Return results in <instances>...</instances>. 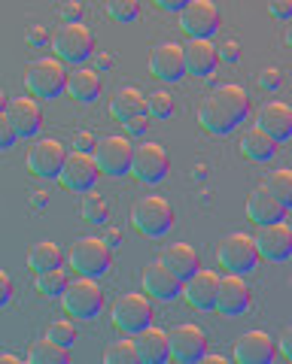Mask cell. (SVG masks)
<instances>
[{
	"instance_id": "2",
	"label": "cell",
	"mask_w": 292,
	"mask_h": 364,
	"mask_svg": "<svg viewBox=\"0 0 292 364\" xmlns=\"http://www.w3.org/2000/svg\"><path fill=\"white\" fill-rule=\"evenodd\" d=\"M64 316L80 318V322H92L104 310V289L98 286L95 277H76L67 282V289L61 294Z\"/></svg>"
},
{
	"instance_id": "9",
	"label": "cell",
	"mask_w": 292,
	"mask_h": 364,
	"mask_svg": "<svg viewBox=\"0 0 292 364\" xmlns=\"http://www.w3.org/2000/svg\"><path fill=\"white\" fill-rule=\"evenodd\" d=\"M171 170V158H167L165 146L155 140H143L134 146V158H131V176L143 182V186H155L162 182Z\"/></svg>"
},
{
	"instance_id": "41",
	"label": "cell",
	"mask_w": 292,
	"mask_h": 364,
	"mask_svg": "<svg viewBox=\"0 0 292 364\" xmlns=\"http://www.w3.org/2000/svg\"><path fill=\"white\" fill-rule=\"evenodd\" d=\"M152 116H150V112H140V116H134V119H128L125 122V131L128 134H134V136H140V134H146V131H150V122Z\"/></svg>"
},
{
	"instance_id": "30",
	"label": "cell",
	"mask_w": 292,
	"mask_h": 364,
	"mask_svg": "<svg viewBox=\"0 0 292 364\" xmlns=\"http://www.w3.org/2000/svg\"><path fill=\"white\" fill-rule=\"evenodd\" d=\"M61 261H64V252H61L58 243L40 240V243H33L31 252H28V270L31 273H43V270L61 267Z\"/></svg>"
},
{
	"instance_id": "23",
	"label": "cell",
	"mask_w": 292,
	"mask_h": 364,
	"mask_svg": "<svg viewBox=\"0 0 292 364\" xmlns=\"http://www.w3.org/2000/svg\"><path fill=\"white\" fill-rule=\"evenodd\" d=\"M256 124L265 128L277 143H289L292 140V107L283 104V100H268V104L259 107Z\"/></svg>"
},
{
	"instance_id": "51",
	"label": "cell",
	"mask_w": 292,
	"mask_h": 364,
	"mask_svg": "<svg viewBox=\"0 0 292 364\" xmlns=\"http://www.w3.org/2000/svg\"><path fill=\"white\" fill-rule=\"evenodd\" d=\"M0 361H21V358L13 355V352H0Z\"/></svg>"
},
{
	"instance_id": "17",
	"label": "cell",
	"mask_w": 292,
	"mask_h": 364,
	"mask_svg": "<svg viewBox=\"0 0 292 364\" xmlns=\"http://www.w3.org/2000/svg\"><path fill=\"white\" fill-rule=\"evenodd\" d=\"M140 282H143V291L150 294V298L165 301V304H167V301H177L179 294H183V279H179L162 258L143 267Z\"/></svg>"
},
{
	"instance_id": "29",
	"label": "cell",
	"mask_w": 292,
	"mask_h": 364,
	"mask_svg": "<svg viewBox=\"0 0 292 364\" xmlns=\"http://www.w3.org/2000/svg\"><path fill=\"white\" fill-rule=\"evenodd\" d=\"M162 261L177 273L179 279L192 277V273L201 267V255L195 252V246H189V243H171V246H165Z\"/></svg>"
},
{
	"instance_id": "50",
	"label": "cell",
	"mask_w": 292,
	"mask_h": 364,
	"mask_svg": "<svg viewBox=\"0 0 292 364\" xmlns=\"http://www.w3.org/2000/svg\"><path fill=\"white\" fill-rule=\"evenodd\" d=\"M107 243L116 249V246H119V234H116V231H110V234H107Z\"/></svg>"
},
{
	"instance_id": "6",
	"label": "cell",
	"mask_w": 292,
	"mask_h": 364,
	"mask_svg": "<svg viewBox=\"0 0 292 364\" xmlns=\"http://www.w3.org/2000/svg\"><path fill=\"white\" fill-rule=\"evenodd\" d=\"M52 52L64 64H85L95 55V33L83 21H61L52 33Z\"/></svg>"
},
{
	"instance_id": "47",
	"label": "cell",
	"mask_w": 292,
	"mask_h": 364,
	"mask_svg": "<svg viewBox=\"0 0 292 364\" xmlns=\"http://www.w3.org/2000/svg\"><path fill=\"white\" fill-rule=\"evenodd\" d=\"M152 4L159 6L162 13H179V9H183V6L189 4V0H152Z\"/></svg>"
},
{
	"instance_id": "5",
	"label": "cell",
	"mask_w": 292,
	"mask_h": 364,
	"mask_svg": "<svg viewBox=\"0 0 292 364\" xmlns=\"http://www.w3.org/2000/svg\"><path fill=\"white\" fill-rule=\"evenodd\" d=\"M171 225H174V207L162 195H146L131 207V228L140 237H150V240L165 237L171 231Z\"/></svg>"
},
{
	"instance_id": "33",
	"label": "cell",
	"mask_w": 292,
	"mask_h": 364,
	"mask_svg": "<svg viewBox=\"0 0 292 364\" xmlns=\"http://www.w3.org/2000/svg\"><path fill=\"white\" fill-rule=\"evenodd\" d=\"M80 215H83V222H88V225H107V219H110V203L100 198V195H95V191H83Z\"/></svg>"
},
{
	"instance_id": "11",
	"label": "cell",
	"mask_w": 292,
	"mask_h": 364,
	"mask_svg": "<svg viewBox=\"0 0 292 364\" xmlns=\"http://www.w3.org/2000/svg\"><path fill=\"white\" fill-rule=\"evenodd\" d=\"M28 170L33 176L40 179H58L61 167L67 161V149L61 140H55V136H40V140H33V146L28 149Z\"/></svg>"
},
{
	"instance_id": "12",
	"label": "cell",
	"mask_w": 292,
	"mask_h": 364,
	"mask_svg": "<svg viewBox=\"0 0 292 364\" xmlns=\"http://www.w3.org/2000/svg\"><path fill=\"white\" fill-rule=\"evenodd\" d=\"M177 16H179V31L186 37H213L222 25L219 6L213 0H189Z\"/></svg>"
},
{
	"instance_id": "13",
	"label": "cell",
	"mask_w": 292,
	"mask_h": 364,
	"mask_svg": "<svg viewBox=\"0 0 292 364\" xmlns=\"http://www.w3.org/2000/svg\"><path fill=\"white\" fill-rule=\"evenodd\" d=\"M98 158L95 152H85V149H76V152H67V161L58 173V182L67 191H92L95 182H98Z\"/></svg>"
},
{
	"instance_id": "20",
	"label": "cell",
	"mask_w": 292,
	"mask_h": 364,
	"mask_svg": "<svg viewBox=\"0 0 292 364\" xmlns=\"http://www.w3.org/2000/svg\"><path fill=\"white\" fill-rule=\"evenodd\" d=\"M234 361L241 364H268L274 358V337L268 331H244L238 340H234V352H231Z\"/></svg>"
},
{
	"instance_id": "14",
	"label": "cell",
	"mask_w": 292,
	"mask_h": 364,
	"mask_svg": "<svg viewBox=\"0 0 292 364\" xmlns=\"http://www.w3.org/2000/svg\"><path fill=\"white\" fill-rule=\"evenodd\" d=\"M217 294H219V273L198 267L192 277L183 279V294L179 298H186V304L198 313H210L217 310Z\"/></svg>"
},
{
	"instance_id": "37",
	"label": "cell",
	"mask_w": 292,
	"mask_h": 364,
	"mask_svg": "<svg viewBox=\"0 0 292 364\" xmlns=\"http://www.w3.org/2000/svg\"><path fill=\"white\" fill-rule=\"evenodd\" d=\"M174 109H177V104H174L171 91L159 88V91H152V95H146V112H150L152 119H171Z\"/></svg>"
},
{
	"instance_id": "45",
	"label": "cell",
	"mask_w": 292,
	"mask_h": 364,
	"mask_svg": "<svg viewBox=\"0 0 292 364\" xmlns=\"http://www.w3.org/2000/svg\"><path fill=\"white\" fill-rule=\"evenodd\" d=\"M61 18L64 21H83V4H64L61 6Z\"/></svg>"
},
{
	"instance_id": "52",
	"label": "cell",
	"mask_w": 292,
	"mask_h": 364,
	"mask_svg": "<svg viewBox=\"0 0 292 364\" xmlns=\"http://www.w3.org/2000/svg\"><path fill=\"white\" fill-rule=\"evenodd\" d=\"M31 40H33V43H43V31L33 28V31H31Z\"/></svg>"
},
{
	"instance_id": "36",
	"label": "cell",
	"mask_w": 292,
	"mask_h": 364,
	"mask_svg": "<svg viewBox=\"0 0 292 364\" xmlns=\"http://www.w3.org/2000/svg\"><path fill=\"white\" fill-rule=\"evenodd\" d=\"M104 13L116 21V25H128L140 16V0H107Z\"/></svg>"
},
{
	"instance_id": "40",
	"label": "cell",
	"mask_w": 292,
	"mask_h": 364,
	"mask_svg": "<svg viewBox=\"0 0 292 364\" xmlns=\"http://www.w3.org/2000/svg\"><path fill=\"white\" fill-rule=\"evenodd\" d=\"M219 46V61H229V64H238L241 61V46L238 40H222Z\"/></svg>"
},
{
	"instance_id": "32",
	"label": "cell",
	"mask_w": 292,
	"mask_h": 364,
	"mask_svg": "<svg viewBox=\"0 0 292 364\" xmlns=\"http://www.w3.org/2000/svg\"><path fill=\"white\" fill-rule=\"evenodd\" d=\"M67 282H71V277H67L64 267H52V270H43V273H33V286H37V294L40 298H61Z\"/></svg>"
},
{
	"instance_id": "16",
	"label": "cell",
	"mask_w": 292,
	"mask_h": 364,
	"mask_svg": "<svg viewBox=\"0 0 292 364\" xmlns=\"http://www.w3.org/2000/svg\"><path fill=\"white\" fill-rule=\"evenodd\" d=\"M171 358L179 364H195L207 355V334L195 322H183L171 328Z\"/></svg>"
},
{
	"instance_id": "34",
	"label": "cell",
	"mask_w": 292,
	"mask_h": 364,
	"mask_svg": "<svg viewBox=\"0 0 292 364\" xmlns=\"http://www.w3.org/2000/svg\"><path fill=\"white\" fill-rule=\"evenodd\" d=\"M265 188L283 203L286 210H292V170L289 167H280V170H271L265 179Z\"/></svg>"
},
{
	"instance_id": "44",
	"label": "cell",
	"mask_w": 292,
	"mask_h": 364,
	"mask_svg": "<svg viewBox=\"0 0 292 364\" xmlns=\"http://www.w3.org/2000/svg\"><path fill=\"white\" fill-rule=\"evenodd\" d=\"M9 301H13V277L0 270V306H6Z\"/></svg>"
},
{
	"instance_id": "42",
	"label": "cell",
	"mask_w": 292,
	"mask_h": 364,
	"mask_svg": "<svg viewBox=\"0 0 292 364\" xmlns=\"http://www.w3.org/2000/svg\"><path fill=\"white\" fill-rule=\"evenodd\" d=\"M268 13L280 21H289L292 18V0H268Z\"/></svg>"
},
{
	"instance_id": "24",
	"label": "cell",
	"mask_w": 292,
	"mask_h": 364,
	"mask_svg": "<svg viewBox=\"0 0 292 364\" xmlns=\"http://www.w3.org/2000/svg\"><path fill=\"white\" fill-rule=\"evenodd\" d=\"M100 76L98 70H92V67H80L76 64L73 70H67V82H64V95L76 100V104H95V100L100 97Z\"/></svg>"
},
{
	"instance_id": "1",
	"label": "cell",
	"mask_w": 292,
	"mask_h": 364,
	"mask_svg": "<svg viewBox=\"0 0 292 364\" xmlns=\"http://www.w3.org/2000/svg\"><path fill=\"white\" fill-rule=\"evenodd\" d=\"M246 112H250V97H246L244 85L226 82V85H219L217 91H210V95L201 100L198 122L207 134L226 136L246 119Z\"/></svg>"
},
{
	"instance_id": "10",
	"label": "cell",
	"mask_w": 292,
	"mask_h": 364,
	"mask_svg": "<svg viewBox=\"0 0 292 364\" xmlns=\"http://www.w3.org/2000/svg\"><path fill=\"white\" fill-rule=\"evenodd\" d=\"M95 158L100 173L107 176H125L131 173V158H134V143L122 134H107L95 143Z\"/></svg>"
},
{
	"instance_id": "27",
	"label": "cell",
	"mask_w": 292,
	"mask_h": 364,
	"mask_svg": "<svg viewBox=\"0 0 292 364\" xmlns=\"http://www.w3.org/2000/svg\"><path fill=\"white\" fill-rule=\"evenodd\" d=\"M277 146H280V143H277L265 128L253 124V128H246V131H244L241 152L250 158V161H256V164H268V161H271V158L277 155Z\"/></svg>"
},
{
	"instance_id": "18",
	"label": "cell",
	"mask_w": 292,
	"mask_h": 364,
	"mask_svg": "<svg viewBox=\"0 0 292 364\" xmlns=\"http://www.w3.org/2000/svg\"><path fill=\"white\" fill-rule=\"evenodd\" d=\"M253 289L246 286L244 273H226L219 277V294H217V310L222 316H241L250 310Z\"/></svg>"
},
{
	"instance_id": "38",
	"label": "cell",
	"mask_w": 292,
	"mask_h": 364,
	"mask_svg": "<svg viewBox=\"0 0 292 364\" xmlns=\"http://www.w3.org/2000/svg\"><path fill=\"white\" fill-rule=\"evenodd\" d=\"M46 337H52L55 343H64V346H73L76 340V328H73V318H55L46 328Z\"/></svg>"
},
{
	"instance_id": "28",
	"label": "cell",
	"mask_w": 292,
	"mask_h": 364,
	"mask_svg": "<svg viewBox=\"0 0 292 364\" xmlns=\"http://www.w3.org/2000/svg\"><path fill=\"white\" fill-rule=\"evenodd\" d=\"M140 112H146V95L140 88L125 85L110 97V116H113L116 122H122V124H125L128 119H134V116H140Z\"/></svg>"
},
{
	"instance_id": "43",
	"label": "cell",
	"mask_w": 292,
	"mask_h": 364,
	"mask_svg": "<svg viewBox=\"0 0 292 364\" xmlns=\"http://www.w3.org/2000/svg\"><path fill=\"white\" fill-rule=\"evenodd\" d=\"M280 70H274V67H268V70H262L259 73V88H265V91H277L280 88Z\"/></svg>"
},
{
	"instance_id": "21",
	"label": "cell",
	"mask_w": 292,
	"mask_h": 364,
	"mask_svg": "<svg viewBox=\"0 0 292 364\" xmlns=\"http://www.w3.org/2000/svg\"><path fill=\"white\" fill-rule=\"evenodd\" d=\"M186 49V73L195 79H207L219 64V46L210 37H189Z\"/></svg>"
},
{
	"instance_id": "3",
	"label": "cell",
	"mask_w": 292,
	"mask_h": 364,
	"mask_svg": "<svg viewBox=\"0 0 292 364\" xmlns=\"http://www.w3.org/2000/svg\"><path fill=\"white\" fill-rule=\"evenodd\" d=\"M67 261H71V267L80 273V277L98 279L113 264V246L107 243V237L88 234V237H80V240L67 249Z\"/></svg>"
},
{
	"instance_id": "39",
	"label": "cell",
	"mask_w": 292,
	"mask_h": 364,
	"mask_svg": "<svg viewBox=\"0 0 292 364\" xmlns=\"http://www.w3.org/2000/svg\"><path fill=\"white\" fill-rule=\"evenodd\" d=\"M16 140H21L19 131L13 128V122H9L6 112H0V152H6V149H13Z\"/></svg>"
},
{
	"instance_id": "25",
	"label": "cell",
	"mask_w": 292,
	"mask_h": 364,
	"mask_svg": "<svg viewBox=\"0 0 292 364\" xmlns=\"http://www.w3.org/2000/svg\"><path fill=\"white\" fill-rule=\"evenodd\" d=\"M286 207L280 203L271 191H268L265 186L256 188L250 198H246V219H250L253 225H274V222H283L286 219Z\"/></svg>"
},
{
	"instance_id": "46",
	"label": "cell",
	"mask_w": 292,
	"mask_h": 364,
	"mask_svg": "<svg viewBox=\"0 0 292 364\" xmlns=\"http://www.w3.org/2000/svg\"><path fill=\"white\" fill-rule=\"evenodd\" d=\"M277 346H280V355H283V358H289V361H292V325H289L286 331H283V337L277 340Z\"/></svg>"
},
{
	"instance_id": "48",
	"label": "cell",
	"mask_w": 292,
	"mask_h": 364,
	"mask_svg": "<svg viewBox=\"0 0 292 364\" xmlns=\"http://www.w3.org/2000/svg\"><path fill=\"white\" fill-rule=\"evenodd\" d=\"M201 361H210V364H226V358H222V355H204Z\"/></svg>"
},
{
	"instance_id": "8",
	"label": "cell",
	"mask_w": 292,
	"mask_h": 364,
	"mask_svg": "<svg viewBox=\"0 0 292 364\" xmlns=\"http://www.w3.org/2000/svg\"><path fill=\"white\" fill-rule=\"evenodd\" d=\"M110 322L119 334H128L134 337L137 331H143L146 325H152V304H150V294H140V291H128L116 298L113 310H110Z\"/></svg>"
},
{
	"instance_id": "53",
	"label": "cell",
	"mask_w": 292,
	"mask_h": 364,
	"mask_svg": "<svg viewBox=\"0 0 292 364\" xmlns=\"http://www.w3.org/2000/svg\"><path fill=\"white\" fill-rule=\"evenodd\" d=\"M283 40H286V46L292 49V25H286V33H283Z\"/></svg>"
},
{
	"instance_id": "49",
	"label": "cell",
	"mask_w": 292,
	"mask_h": 364,
	"mask_svg": "<svg viewBox=\"0 0 292 364\" xmlns=\"http://www.w3.org/2000/svg\"><path fill=\"white\" fill-rule=\"evenodd\" d=\"M6 104H9V95H6V91H4V88H0V112H4V109H6Z\"/></svg>"
},
{
	"instance_id": "7",
	"label": "cell",
	"mask_w": 292,
	"mask_h": 364,
	"mask_svg": "<svg viewBox=\"0 0 292 364\" xmlns=\"http://www.w3.org/2000/svg\"><path fill=\"white\" fill-rule=\"evenodd\" d=\"M259 243H256V237L244 234V231H231L219 240L217 246V261L229 273H253L256 264H259Z\"/></svg>"
},
{
	"instance_id": "35",
	"label": "cell",
	"mask_w": 292,
	"mask_h": 364,
	"mask_svg": "<svg viewBox=\"0 0 292 364\" xmlns=\"http://www.w3.org/2000/svg\"><path fill=\"white\" fill-rule=\"evenodd\" d=\"M104 361L107 364H134V361H140V352H137L134 337L122 334V340H113V343L104 349Z\"/></svg>"
},
{
	"instance_id": "15",
	"label": "cell",
	"mask_w": 292,
	"mask_h": 364,
	"mask_svg": "<svg viewBox=\"0 0 292 364\" xmlns=\"http://www.w3.org/2000/svg\"><path fill=\"white\" fill-rule=\"evenodd\" d=\"M150 73L159 79V82L174 85L186 76V49L174 40L159 43L155 49L150 52Z\"/></svg>"
},
{
	"instance_id": "22",
	"label": "cell",
	"mask_w": 292,
	"mask_h": 364,
	"mask_svg": "<svg viewBox=\"0 0 292 364\" xmlns=\"http://www.w3.org/2000/svg\"><path fill=\"white\" fill-rule=\"evenodd\" d=\"M6 116L13 122V128L19 131V136H33L40 131L43 124V112H40V104L33 95H19V97H9L6 104Z\"/></svg>"
},
{
	"instance_id": "26",
	"label": "cell",
	"mask_w": 292,
	"mask_h": 364,
	"mask_svg": "<svg viewBox=\"0 0 292 364\" xmlns=\"http://www.w3.org/2000/svg\"><path fill=\"white\" fill-rule=\"evenodd\" d=\"M134 343H137L140 361H146V364H159V361L171 358V337H167V331L159 325H146L143 331L134 334Z\"/></svg>"
},
{
	"instance_id": "19",
	"label": "cell",
	"mask_w": 292,
	"mask_h": 364,
	"mask_svg": "<svg viewBox=\"0 0 292 364\" xmlns=\"http://www.w3.org/2000/svg\"><path fill=\"white\" fill-rule=\"evenodd\" d=\"M256 243H259V255L274 261H289L292 258V228L283 222H274V225H262L259 234H256Z\"/></svg>"
},
{
	"instance_id": "4",
	"label": "cell",
	"mask_w": 292,
	"mask_h": 364,
	"mask_svg": "<svg viewBox=\"0 0 292 364\" xmlns=\"http://www.w3.org/2000/svg\"><path fill=\"white\" fill-rule=\"evenodd\" d=\"M64 82H67V67L58 55H43V58L31 61L25 70V88L37 100H52L64 95Z\"/></svg>"
},
{
	"instance_id": "31",
	"label": "cell",
	"mask_w": 292,
	"mask_h": 364,
	"mask_svg": "<svg viewBox=\"0 0 292 364\" xmlns=\"http://www.w3.org/2000/svg\"><path fill=\"white\" fill-rule=\"evenodd\" d=\"M28 361H33V364H64V361H71V346L55 343L52 337H43L31 346Z\"/></svg>"
}]
</instances>
